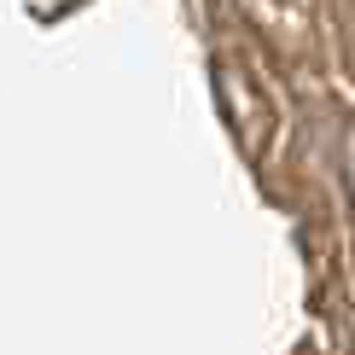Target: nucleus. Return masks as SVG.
Here are the masks:
<instances>
[]
</instances>
